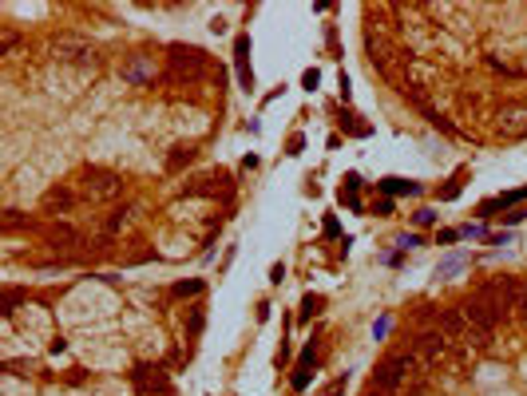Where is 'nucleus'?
<instances>
[{
    "label": "nucleus",
    "instance_id": "nucleus-1",
    "mask_svg": "<svg viewBox=\"0 0 527 396\" xmlns=\"http://www.w3.org/2000/svg\"><path fill=\"white\" fill-rule=\"evenodd\" d=\"M420 373H428L424 365H420L412 353H393V356H385L377 365V373H373V388L377 392H385V396H393V392H400V388L412 380V376H420Z\"/></svg>",
    "mask_w": 527,
    "mask_h": 396
},
{
    "label": "nucleus",
    "instance_id": "nucleus-2",
    "mask_svg": "<svg viewBox=\"0 0 527 396\" xmlns=\"http://www.w3.org/2000/svg\"><path fill=\"white\" fill-rule=\"evenodd\" d=\"M123 175H115V170H103V167H88L80 170V182H76V190H80L88 202H111V198L123 194Z\"/></svg>",
    "mask_w": 527,
    "mask_h": 396
},
{
    "label": "nucleus",
    "instance_id": "nucleus-3",
    "mask_svg": "<svg viewBox=\"0 0 527 396\" xmlns=\"http://www.w3.org/2000/svg\"><path fill=\"white\" fill-rule=\"evenodd\" d=\"M448 349H452V345H448L436 329H424V333H417V341H412V356H417L424 368H436L440 361L448 356Z\"/></svg>",
    "mask_w": 527,
    "mask_h": 396
},
{
    "label": "nucleus",
    "instance_id": "nucleus-4",
    "mask_svg": "<svg viewBox=\"0 0 527 396\" xmlns=\"http://www.w3.org/2000/svg\"><path fill=\"white\" fill-rule=\"evenodd\" d=\"M496 135L499 139H523L527 135V103H504L496 111Z\"/></svg>",
    "mask_w": 527,
    "mask_h": 396
},
{
    "label": "nucleus",
    "instance_id": "nucleus-5",
    "mask_svg": "<svg viewBox=\"0 0 527 396\" xmlns=\"http://www.w3.org/2000/svg\"><path fill=\"white\" fill-rule=\"evenodd\" d=\"M170 68H175V76H187L190 83L207 71V52L202 48H183V44H175L170 48Z\"/></svg>",
    "mask_w": 527,
    "mask_h": 396
},
{
    "label": "nucleus",
    "instance_id": "nucleus-6",
    "mask_svg": "<svg viewBox=\"0 0 527 396\" xmlns=\"http://www.w3.org/2000/svg\"><path fill=\"white\" fill-rule=\"evenodd\" d=\"M131 380H135V388H139L143 396H175L170 392L167 373H163L159 365H139L135 373H131Z\"/></svg>",
    "mask_w": 527,
    "mask_h": 396
},
{
    "label": "nucleus",
    "instance_id": "nucleus-7",
    "mask_svg": "<svg viewBox=\"0 0 527 396\" xmlns=\"http://www.w3.org/2000/svg\"><path fill=\"white\" fill-rule=\"evenodd\" d=\"M460 309H464L468 325H472V329H484V333H496V325H499V321H507V317L499 313V309H492L487 301H476V297H468V301H464Z\"/></svg>",
    "mask_w": 527,
    "mask_h": 396
},
{
    "label": "nucleus",
    "instance_id": "nucleus-8",
    "mask_svg": "<svg viewBox=\"0 0 527 396\" xmlns=\"http://www.w3.org/2000/svg\"><path fill=\"white\" fill-rule=\"evenodd\" d=\"M468 317H464V309H440V317H436V333L444 337L448 345H464V337H468Z\"/></svg>",
    "mask_w": 527,
    "mask_h": 396
},
{
    "label": "nucleus",
    "instance_id": "nucleus-9",
    "mask_svg": "<svg viewBox=\"0 0 527 396\" xmlns=\"http://www.w3.org/2000/svg\"><path fill=\"white\" fill-rule=\"evenodd\" d=\"M56 59H64V64H95V48L80 36H60L56 40Z\"/></svg>",
    "mask_w": 527,
    "mask_h": 396
},
{
    "label": "nucleus",
    "instance_id": "nucleus-10",
    "mask_svg": "<svg viewBox=\"0 0 527 396\" xmlns=\"http://www.w3.org/2000/svg\"><path fill=\"white\" fill-rule=\"evenodd\" d=\"M123 79L135 83V88L151 83V79H155V59H151V56H131L127 64H123Z\"/></svg>",
    "mask_w": 527,
    "mask_h": 396
},
{
    "label": "nucleus",
    "instance_id": "nucleus-11",
    "mask_svg": "<svg viewBox=\"0 0 527 396\" xmlns=\"http://www.w3.org/2000/svg\"><path fill=\"white\" fill-rule=\"evenodd\" d=\"M234 68H238V83L250 91V88H254V71H250V36H246V32L234 40Z\"/></svg>",
    "mask_w": 527,
    "mask_h": 396
},
{
    "label": "nucleus",
    "instance_id": "nucleus-12",
    "mask_svg": "<svg viewBox=\"0 0 527 396\" xmlns=\"http://www.w3.org/2000/svg\"><path fill=\"white\" fill-rule=\"evenodd\" d=\"M71 202H76V190L71 187H52L48 194H44L40 210L44 214H64V210H71Z\"/></svg>",
    "mask_w": 527,
    "mask_h": 396
},
{
    "label": "nucleus",
    "instance_id": "nucleus-13",
    "mask_svg": "<svg viewBox=\"0 0 527 396\" xmlns=\"http://www.w3.org/2000/svg\"><path fill=\"white\" fill-rule=\"evenodd\" d=\"M377 187L385 194H420V182H412V178H381Z\"/></svg>",
    "mask_w": 527,
    "mask_h": 396
},
{
    "label": "nucleus",
    "instance_id": "nucleus-14",
    "mask_svg": "<svg viewBox=\"0 0 527 396\" xmlns=\"http://www.w3.org/2000/svg\"><path fill=\"white\" fill-rule=\"evenodd\" d=\"M492 341H496V337L484 333V329H468V337H464V345L476 349V353H487V349H492Z\"/></svg>",
    "mask_w": 527,
    "mask_h": 396
},
{
    "label": "nucleus",
    "instance_id": "nucleus-15",
    "mask_svg": "<svg viewBox=\"0 0 527 396\" xmlns=\"http://www.w3.org/2000/svg\"><path fill=\"white\" fill-rule=\"evenodd\" d=\"M321 305H325V297L306 293V297H301V313H298V321H309V317H318V313H321Z\"/></svg>",
    "mask_w": 527,
    "mask_h": 396
},
{
    "label": "nucleus",
    "instance_id": "nucleus-16",
    "mask_svg": "<svg viewBox=\"0 0 527 396\" xmlns=\"http://www.w3.org/2000/svg\"><path fill=\"white\" fill-rule=\"evenodd\" d=\"M48 242H52V246H71V242H76V230H68V226H52Z\"/></svg>",
    "mask_w": 527,
    "mask_h": 396
},
{
    "label": "nucleus",
    "instance_id": "nucleus-17",
    "mask_svg": "<svg viewBox=\"0 0 527 396\" xmlns=\"http://www.w3.org/2000/svg\"><path fill=\"white\" fill-rule=\"evenodd\" d=\"M190 158H195V147L187 143V147H175V155L167 158V167H170V170H179L183 163H190Z\"/></svg>",
    "mask_w": 527,
    "mask_h": 396
},
{
    "label": "nucleus",
    "instance_id": "nucleus-18",
    "mask_svg": "<svg viewBox=\"0 0 527 396\" xmlns=\"http://www.w3.org/2000/svg\"><path fill=\"white\" fill-rule=\"evenodd\" d=\"M127 218H131V210H115V214H111L108 222H103V230H108V234H115V230H123V226H127Z\"/></svg>",
    "mask_w": 527,
    "mask_h": 396
},
{
    "label": "nucleus",
    "instance_id": "nucleus-19",
    "mask_svg": "<svg viewBox=\"0 0 527 396\" xmlns=\"http://www.w3.org/2000/svg\"><path fill=\"white\" fill-rule=\"evenodd\" d=\"M289 385H294V392H306V388H309V368H294Z\"/></svg>",
    "mask_w": 527,
    "mask_h": 396
},
{
    "label": "nucleus",
    "instance_id": "nucleus-20",
    "mask_svg": "<svg viewBox=\"0 0 527 396\" xmlns=\"http://www.w3.org/2000/svg\"><path fill=\"white\" fill-rule=\"evenodd\" d=\"M202 325H207V313H202V309H190V337H199L202 333Z\"/></svg>",
    "mask_w": 527,
    "mask_h": 396
},
{
    "label": "nucleus",
    "instance_id": "nucleus-21",
    "mask_svg": "<svg viewBox=\"0 0 527 396\" xmlns=\"http://www.w3.org/2000/svg\"><path fill=\"white\" fill-rule=\"evenodd\" d=\"M460 238H464V230H440L436 246H452V242H460Z\"/></svg>",
    "mask_w": 527,
    "mask_h": 396
},
{
    "label": "nucleus",
    "instance_id": "nucleus-22",
    "mask_svg": "<svg viewBox=\"0 0 527 396\" xmlns=\"http://www.w3.org/2000/svg\"><path fill=\"white\" fill-rule=\"evenodd\" d=\"M175 293H179V297H195V293H202V281H183V286H175Z\"/></svg>",
    "mask_w": 527,
    "mask_h": 396
},
{
    "label": "nucleus",
    "instance_id": "nucleus-23",
    "mask_svg": "<svg viewBox=\"0 0 527 396\" xmlns=\"http://www.w3.org/2000/svg\"><path fill=\"white\" fill-rule=\"evenodd\" d=\"M456 269H460V257H444L440 269H436V277H448V274H456Z\"/></svg>",
    "mask_w": 527,
    "mask_h": 396
},
{
    "label": "nucleus",
    "instance_id": "nucleus-24",
    "mask_svg": "<svg viewBox=\"0 0 527 396\" xmlns=\"http://www.w3.org/2000/svg\"><path fill=\"white\" fill-rule=\"evenodd\" d=\"M313 365H318V349L309 345V349H306V353H301V361H298V368H313Z\"/></svg>",
    "mask_w": 527,
    "mask_h": 396
},
{
    "label": "nucleus",
    "instance_id": "nucleus-25",
    "mask_svg": "<svg viewBox=\"0 0 527 396\" xmlns=\"http://www.w3.org/2000/svg\"><path fill=\"white\" fill-rule=\"evenodd\" d=\"M318 79H321V76H318V68H309L306 76H301V83H306V91H313V88H318Z\"/></svg>",
    "mask_w": 527,
    "mask_h": 396
},
{
    "label": "nucleus",
    "instance_id": "nucleus-26",
    "mask_svg": "<svg viewBox=\"0 0 527 396\" xmlns=\"http://www.w3.org/2000/svg\"><path fill=\"white\" fill-rule=\"evenodd\" d=\"M388 325H393V317H381L377 325H373V337H377V341H381V337L388 333Z\"/></svg>",
    "mask_w": 527,
    "mask_h": 396
},
{
    "label": "nucleus",
    "instance_id": "nucleus-27",
    "mask_svg": "<svg viewBox=\"0 0 527 396\" xmlns=\"http://www.w3.org/2000/svg\"><path fill=\"white\" fill-rule=\"evenodd\" d=\"M436 222V214L432 210H417V226H432Z\"/></svg>",
    "mask_w": 527,
    "mask_h": 396
},
{
    "label": "nucleus",
    "instance_id": "nucleus-28",
    "mask_svg": "<svg viewBox=\"0 0 527 396\" xmlns=\"http://www.w3.org/2000/svg\"><path fill=\"white\" fill-rule=\"evenodd\" d=\"M270 281H274V286H282V281H286V266H282V262L270 269Z\"/></svg>",
    "mask_w": 527,
    "mask_h": 396
},
{
    "label": "nucleus",
    "instance_id": "nucleus-29",
    "mask_svg": "<svg viewBox=\"0 0 527 396\" xmlns=\"http://www.w3.org/2000/svg\"><path fill=\"white\" fill-rule=\"evenodd\" d=\"M397 246H400V250H408V246H420V238H417V234H400V238H397Z\"/></svg>",
    "mask_w": 527,
    "mask_h": 396
},
{
    "label": "nucleus",
    "instance_id": "nucleus-30",
    "mask_svg": "<svg viewBox=\"0 0 527 396\" xmlns=\"http://www.w3.org/2000/svg\"><path fill=\"white\" fill-rule=\"evenodd\" d=\"M373 210H377V214H393V198H381V202H377Z\"/></svg>",
    "mask_w": 527,
    "mask_h": 396
},
{
    "label": "nucleus",
    "instance_id": "nucleus-31",
    "mask_svg": "<svg viewBox=\"0 0 527 396\" xmlns=\"http://www.w3.org/2000/svg\"><path fill=\"white\" fill-rule=\"evenodd\" d=\"M460 194V182H448L444 190H440V198H456Z\"/></svg>",
    "mask_w": 527,
    "mask_h": 396
},
{
    "label": "nucleus",
    "instance_id": "nucleus-32",
    "mask_svg": "<svg viewBox=\"0 0 527 396\" xmlns=\"http://www.w3.org/2000/svg\"><path fill=\"white\" fill-rule=\"evenodd\" d=\"M527 218V210H511V214H507V226H516V222H523Z\"/></svg>",
    "mask_w": 527,
    "mask_h": 396
}]
</instances>
